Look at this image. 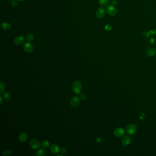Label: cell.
I'll return each instance as SVG.
<instances>
[{"label": "cell", "mask_w": 156, "mask_h": 156, "mask_svg": "<svg viewBox=\"0 0 156 156\" xmlns=\"http://www.w3.org/2000/svg\"><path fill=\"white\" fill-rule=\"evenodd\" d=\"M83 89V85L81 82L76 81L74 82L72 85V90L76 94H80Z\"/></svg>", "instance_id": "obj_1"}, {"label": "cell", "mask_w": 156, "mask_h": 156, "mask_svg": "<svg viewBox=\"0 0 156 156\" xmlns=\"http://www.w3.org/2000/svg\"><path fill=\"white\" fill-rule=\"evenodd\" d=\"M137 126L135 124H131L128 125L126 128V132L129 135H134L137 130Z\"/></svg>", "instance_id": "obj_2"}, {"label": "cell", "mask_w": 156, "mask_h": 156, "mask_svg": "<svg viewBox=\"0 0 156 156\" xmlns=\"http://www.w3.org/2000/svg\"><path fill=\"white\" fill-rule=\"evenodd\" d=\"M106 12L110 16H115L117 14V11L113 6L109 5L107 6L106 8Z\"/></svg>", "instance_id": "obj_3"}, {"label": "cell", "mask_w": 156, "mask_h": 156, "mask_svg": "<svg viewBox=\"0 0 156 156\" xmlns=\"http://www.w3.org/2000/svg\"><path fill=\"white\" fill-rule=\"evenodd\" d=\"M125 131L124 129L121 127L116 128L114 131V134L115 136L118 138H120L124 136L125 135Z\"/></svg>", "instance_id": "obj_4"}, {"label": "cell", "mask_w": 156, "mask_h": 156, "mask_svg": "<svg viewBox=\"0 0 156 156\" xmlns=\"http://www.w3.org/2000/svg\"><path fill=\"white\" fill-rule=\"evenodd\" d=\"M29 144L30 147L34 150L39 149L40 147V146H41L40 145V143L39 142V141L36 139L31 140L30 141Z\"/></svg>", "instance_id": "obj_5"}, {"label": "cell", "mask_w": 156, "mask_h": 156, "mask_svg": "<svg viewBox=\"0 0 156 156\" xmlns=\"http://www.w3.org/2000/svg\"><path fill=\"white\" fill-rule=\"evenodd\" d=\"M106 13V11L105 10L104 8L102 7H99L98 10L96 12V17L99 18L101 19L104 17Z\"/></svg>", "instance_id": "obj_6"}, {"label": "cell", "mask_w": 156, "mask_h": 156, "mask_svg": "<svg viewBox=\"0 0 156 156\" xmlns=\"http://www.w3.org/2000/svg\"><path fill=\"white\" fill-rule=\"evenodd\" d=\"M23 49L27 53H31L33 50V46L30 42H28L24 45Z\"/></svg>", "instance_id": "obj_7"}, {"label": "cell", "mask_w": 156, "mask_h": 156, "mask_svg": "<svg viewBox=\"0 0 156 156\" xmlns=\"http://www.w3.org/2000/svg\"><path fill=\"white\" fill-rule=\"evenodd\" d=\"M131 139L130 136L129 135H126L123 137L121 140V144L122 145L124 146H128L131 143Z\"/></svg>", "instance_id": "obj_8"}, {"label": "cell", "mask_w": 156, "mask_h": 156, "mask_svg": "<svg viewBox=\"0 0 156 156\" xmlns=\"http://www.w3.org/2000/svg\"><path fill=\"white\" fill-rule=\"evenodd\" d=\"M80 103V98L78 96H74L72 97L70 101L71 105L73 107H76Z\"/></svg>", "instance_id": "obj_9"}, {"label": "cell", "mask_w": 156, "mask_h": 156, "mask_svg": "<svg viewBox=\"0 0 156 156\" xmlns=\"http://www.w3.org/2000/svg\"><path fill=\"white\" fill-rule=\"evenodd\" d=\"M25 39L24 37L22 36H19L16 37L14 40V43L17 45H21L23 44L25 42Z\"/></svg>", "instance_id": "obj_10"}, {"label": "cell", "mask_w": 156, "mask_h": 156, "mask_svg": "<svg viewBox=\"0 0 156 156\" xmlns=\"http://www.w3.org/2000/svg\"><path fill=\"white\" fill-rule=\"evenodd\" d=\"M50 151L53 154H57L60 151V149L58 145L54 144L50 146Z\"/></svg>", "instance_id": "obj_11"}, {"label": "cell", "mask_w": 156, "mask_h": 156, "mask_svg": "<svg viewBox=\"0 0 156 156\" xmlns=\"http://www.w3.org/2000/svg\"><path fill=\"white\" fill-rule=\"evenodd\" d=\"M146 54L149 56H153L156 54V50L154 48H150L147 50Z\"/></svg>", "instance_id": "obj_12"}, {"label": "cell", "mask_w": 156, "mask_h": 156, "mask_svg": "<svg viewBox=\"0 0 156 156\" xmlns=\"http://www.w3.org/2000/svg\"><path fill=\"white\" fill-rule=\"evenodd\" d=\"M18 139L21 142H24L28 139V135L25 133H22L19 135Z\"/></svg>", "instance_id": "obj_13"}, {"label": "cell", "mask_w": 156, "mask_h": 156, "mask_svg": "<svg viewBox=\"0 0 156 156\" xmlns=\"http://www.w3.org/2000/svg\"><path fill=\"white\" fill-rule=\"evenodd\" d=\"M1 28L5 31H8L11 28V25L9 23L5 22L2 24Z\"/></svg>", "instance_id": "obj_14"}, {"label": "cell", "mask_w": 156, "mask_h": 156, "mask_svg": "<svg viewBox=\"0 0 156 156\" xmlns=\"http://www.w3.org/2000/svg\"><path fill=\"white\" fill-rule=\"evenodd\" d=\"M41 145L43 148L46 149V148H49L50 146V143L48 140H44L42 141Z\"/></svg>", "instance_id": "obj_15"}, {"label": "cell", "mask_w": 156, "mask_h": 156, "mask_svg": "<svg viewBox=\"0 0 156 156\" xmlns=\"http://www.w3.org/2000/svg\"><path fill=\"white\" fill-rule=\"evenodd\" d=\"M6 85L5 83L2 81L0 82V93L3 94L5 91Z\"/></svg>", "instance_id": "obj_16"}, {"label": "cell", "mask_w": 156, "mask_h": 156, "mask_svg": "<svg viewBox=\"0 0 156 156\" xmlns=\"http://www.w3.org/2000/svg\"><path fill=\"white\" fill-rule=\"evenodd\" d=\"M45 154H46V152L45 150H44L43 149H40L37 151L36 156H44L45 155Z\"/></svg>", "instance_id": "obj_17"}, {"label": "cell", "mask_w": 156, "mask_h": 156, "mask_svg": "<svg viewBox=\"0 0 156 156\" xmlns=\"http://www.w3.org/2000/svg\"><path fill=\"white\" fill-rule=\"evenodd\" d=\"M27 40L29 42H31L33 41L34 39V35L32 33H30L29 34H28L27 36L26 37Z\"/></svg>", "instance_id": "obj_18"}, {"label": "cell", "mask_w": 156, "mask_h": 156, "mask_svg": "<svg viewBox=\"0 0 156 156\" xmlns=\"http://www.w3.org/2000/svg\"><path fill=\"white\" fill-rule=\"evenodd\" d=\"M109 2V0H99V4L102 6L107 5Z\"/></svg>", "instance_id": "obj_19"}, {"label": "cell", "mask_w": 156, "mask_h": 156, "mask_svg": "<svg viewBox=\"0 0 156 156\" xmlns=\"http://www.w3.org/2000/svg\"><path fill=\"white\" fill-rule=\"evenodd\" d=\"M3 97L6 100H9L11 98V95L10 93L8 92H6L3 94Z\"/></svg>", "instance_id": "obj_20"}, {"label": "cell", "mask_w": 156, "mask_h": 156, "mask_svg": "<svg viewBox=\"0 0 156 156\" xmlns=\"http://www.w3.org/2000/svg\"><path fill=\"white\" fill-rule=\"evenodd\" d=\"M80 98L83 100H86L87 99V96L86 94L82 93L80 95Z\"/></svg>", "instance_id": "obj_21"}, {"label": "cell", "mask_w": 156, "mask_h": 156, "mask_svg": "<svg viewBox=\"0 0 156 156\" xmlns=\"http://www.w3.org/2000/svg\"><path fill=\"white\" fill-rule=\"evenodd\" d=\"M11 150H7V151H3L2 153V156H7V155H9L11 153Z\"/></svg>", "instance_id": "obj_22"}, {"label": "cell", "mask_w": 156, "mask_h": 156, "mask_svg": "<svg viewBox=\"0 0 156 156\" xmlns=\"http://www.w3.org/2000/svg\"><path fill=\"white\" fill-rule=\"evenodd\" d=\"M17 5H18V2L17 0H13L11 3V6L13 7H16Z\"/></svg>", "instance_id": "obj_23"}, {"label": "cell", "mask_w": 156, "mask_h": 156, "mask_svg": "<svg viewBox=\"0 0 156 156\" xmlns=\"http://www.w3.org/2000/svg\"><path fill=\"white\" fill-rule=\"evenodd\" d=\"M60 151L61 152V153H62L63 154H66L67 152V149L66 147H62V148L61 149Z\"/></svg>", "instance_id": "obj_24"}, {"label": "cell", "mask_w": 156, "mask_h": 156, "mask_svg": "<svg viewBox=\"0 0 156 156\" xmlns=\"http://www.w3.org/2000/svg\"><path fill=\"white\" fill-rule=\"evenodd\" d=\"M112 28V27L111 26L109 25H107L105 26V29L107 30H110Z\"/></svg>", "instance_id": "obj_25"}, {"label": "cell", "mask_w": 156, "mask_h": 156, "mask_svg": "<svg viewBox=\"0 0 156 156\" xmlns=\"http://www.w3.org/2000/svg\"><path fill=\"white\" fill-rule=\"evenodd\" d=\"M112 3L113 5H116L117 4V2L116 0H113V1H112Z\"/></svg>", "instance_id": "obj_26"}, {"label": "cell", "mask_w": 156, "mask_h": 156, "mask_svg": "<svg viewBox=\"0 0 156 156\" xmlns=\"http://www.w3.org/2000/svg\"><path fill=\"white\" fill-rule=\"evenodd\" d=\"M0 105H1V104H2V97L1 96H0Z\"/></svg>", "instance_id": "obj_27"}, {"label": "cell", "mask_w": 156, "mask_h": 156, "mask_svg": "<svg viewBox=\"0 0 156 156\" xmlns=\"http://www.w3.org/2000/svg\"><path fill=\"white\" fill-rule=\"evenodd\" d=\"M7 1H9V2H12L13 0H6Z\"/></svg>", "instance_id": "obj_28"}, {"label": "cell", "mask_w": 156, "mask_h": 156, "mask_svg": "<svg viewBox=\"0 0 156 156\" xmlns=\"http://www.w3.org/2000/svg\"><path fill=\"white\" fill-rule=\"evenodd\" d=\"M57 156H63V154H58Z\"/></svg>", "instance_id": "obj_29"}, {"label": "cell", "mask_w": 156, "mask_h": 156, "mask_svg": "<svg viewBox=\"0 0 156 156\" xmlns=\"http://www.w3.org/2000/svg\"><path fill=\"white\" fill-rule=\"evenodd\" d=\"M17 1H24L25 0H17Z\"/></svg>", "instance_id": "obj_30"}]
</instances>
